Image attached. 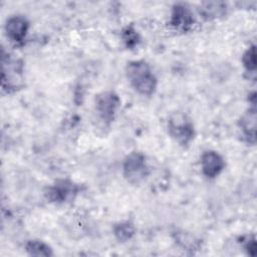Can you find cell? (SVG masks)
<instances>
[{
    "label": "cell",
    "mask_w": 257,
    "mask_h": 257,
    "mask_svg": "<svg viewBox=\"0 0 257 257\" xmlns=\"http://www.w3.org/2000/svg\"><path fill=\"white\" fill-rule=\"evenodd\" d=\"M256 106H250L239 120V126L243 137L252 145L256 141Z\"/></svg>",
    "instance_id": "30bf717a"
},
{
    "label": "cell",
    "mask_w": 257,
    "mask_h": 257,
    "mask_svg": "<svg viewBox=\"0 0 257 257\" xmlns=\"http://www.w3.org/2000/svg\"><path fill=\"white\" fill-rule=\"evenodd\" d=\"M22 63L17 60L10 58L7 56V60L3 58V70H2V86L4 89H7L10 91L12 89V84H13V89L18 87L19 85L17 82H15L16 79L22 74ZM18 81V80H16Z\"/></svg>",
    "instance_id": "9c48e42d"
},
{
    "label": "cell",
    "mask_w": 257,
    "mask_h": 257,
    "mask_svg": "<svg viewBox=\"0 0 257 257\" xmlns=\"http://www.w3.org/2000/svg\"><path fill=\"white\" fill-rule=\"evenodd\" d=\"M122 173L127 182L138 185L149 175L150 170L146 157L141 153H132L123 161Z\"/></svg>",
    "instance_id": "3957f363"
},
{
    "label": "cell",
    "mask_w": 257,
    "mask_h": 257,
    "mask_svg": "<svg viewBox=\"0 0 257 257\" xmlns=\"http://www.w3.org/2000/svg\"><path fill=\"white\" fill-rule=\"evenodd\" d=\"M79 187L70 180L62 179L56 181L45 190V197L52 203H65L74 199Z\"/></svg>",
    "instance_id": "5b68a950"
},
{
    "label": "cell",
    "mask_w": 257,
    "mask_h": 257,
    "mask_svg": "<svg viewBox=\"0 0 257 257\" xmlns=\"http://www.w3.org/2000/svg\"><path fill=\"white\" fill-rule=\"evenodd\" d=\"M242 63L247 72L256 73V46L252 44L249 46L242 55Z\"/></svg>",
    "instance_id": "4fadbf2b"
},
{
    "label": "cell",
    "mask_w": 257,
    "mask_h": 257,
    "mask_svg": "<svg viewBox=\"0 0 257 257\" xmlns=\"http://www.w3.org/2000/svg\"><path fill=\"white\" fill-rule=\"evenodd\" d=\"M29 29L28 20L22 15H14L7 19L5 31L7 37L16 44L23 43Z\"/></svg>",
    "instance_id": "52a82bcc"
},
{
    "label": "cell",
    "mask_w": 257,
    "mask_h": 257,
    "mask_svg": "<svg viewBox=\"0 0 257 257\" xmlns=\"http://www.w3.org/2000/svg\"><path fill=\"white\" fill-rule=\"evenodd\" d=\"M244 241H245L244 249L247 252V254L250 256H255L256 255V238H255V236L248 237Z\"/></svg>",
    "instance_id": "2e32d148"
},
{
    "label": "cell",
    "mask_w": 257,
    "mask_h": 257,
    "mask_svg": "<svg viewBox=\"0 0 257 257\" xmlns=\"http://www.w3.org/2000/svg\"><path fill=\"white\" fill-rule=\"evenodd\" d=\"M222 3H207L206 7L202 8V15L206 19H212L217 18L218 16H221L225 12L224 5L220 6Z\"/></svg>",
    "instance_id": "5bb4252c"
},
{
    "label": "cell",
    "mask_w": 257,
    "mask_h": 257,
    "mask_svg": "<svg viewBox=\"0 0 257 257\" xmlns=\"http://www.w3.org/2000/svg\"><path fill=\"white\" fill-rule=\"evenodd\" d=\"M169 134L181 146H189L195 138V128L191 119L182 112H176L168 121Z\"/></svg>",
    "instance_id": "7a4b0ae2"
},
{
    "label": "cell",
    "mask_w": 257,
    "mask_h": 257,
    "mask_svg": "<svg viewBox=\"0 0 257 257\" xmlns=\"http://www.w3.org/2000/svg\"><path fill=\"white\" fill-rule=\"evenodd\" d=\"M122 39L128 48H134L139 43L140 36L132 26H127L122 30Z\"/></svg>",
    "instance_id": "9a60e30c"
},
{
    "label": "cell",
    "mask_w": 257,
    "mask_h": 257,
    "mask_svg": "<svg viewBox=\"0 0 257 257\" xmlns=\"http://www.w3.org/2000/svg\"><path fill=\"white\" fill-rule=\"evenodd\" d=\"M125 75L133 88L142 95L151 96L157 89V77L144 60L130 61L125 66Z\"/></svg>",
    "instance_id": "6da1fadb"
},
{
    "label": "cell",
    "mask_w": 257,
    "mask_h": 257,
    "mask_svg": "<svg viewBox=\"0 0 257 257\" xmlns=\"http://www.w3.org/2000/svg\"><path fill=\"white\" fill-rule=\"evenodd\" d=\"M113 234L119 242L128 241L135 235V226L128 221L118 223L113 227Z\"/></svg>",
    "instance_id": "7c38bea8"
},
{
    "label": "cell",
    "mask_w": 257,
    "mask_h": 257,
    "mask_svg": "<svg viewBox=\"0 0 257 257\" xmlns=\"http://www.w3.org/2000/svg\"><path fill=\"white\" fill-rule=\"evenodd\" d=\"M25 251L31 256L49 257L53 255L51 247L40 240H29L25 244Z\"/></svg>",
    "instance_id": "8fae6325"
},
{
    "label": "cell",
    "mask_w": 257,
    "mask_h": 257,
    "mask_svg": "<svg viewBox=\"0 0 257 257\" xmlns=\"http://www.w3.org/2000/svg\"><path fill=\"white\" fill-rule=\"evenodd\" d=\"M190 8L185 4H176L173 7L170 24L180 32H187L192 29L195 19Z\"/></svg>",
    "instance_id": "ba28073f"
},
{
    "label": "cell",
    "mask_w": 257,
    "mask_h": 257,
    "mask_svg": "<svg viewBox=\"0 0 257 257\" xmlns=\"http://www.w3.org/2000/svg\"><path fill=\"white\" fill-rule=\"evenodd\" d=\"M225 168V161L215 151H205L201 156V169L205 177L214 179L218 177Z\"/></svg>",
    "instance_id": "8992f818"
},
{
    "label": "cell",
    "mask_w": 257,
    "mask_h": 257,
    "mask_svg": "<svg viewBox=\"0 0 257 257\" xmlns=\"http://www.w3.org/2000/svg\"><path fill=\"white\" fill-rule=\"evenodd\" d=\"M119 105L120 98L114 91H102L95 96V110L102 121L106 123L113 120Z\"/></svg>",
    "instance_id": "277c9868"
}]
</instances>
